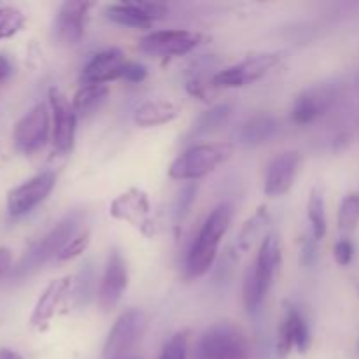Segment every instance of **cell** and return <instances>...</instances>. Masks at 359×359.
<instances>
[{
    "mask_svg": "<svg viewBox=\"0 0 359 359\" xmlns=\"http://www.w3.org/2000/svg\"><path fill=\"white\" fill-rule=\"evenodd\" d=\"M231 219L233 205L230 202L219 203L210 210L186 258V272L189 277H202L209 272L217 256L221 238L226 235Z\"/></svg>",
    "mask_w": 359,
    "mask_h": 359,
    "instance_id": "obj_1",
    "label": "cell"
},
{
    "mask_svg": "<svg viewBox=\"0 0 359 359\" xmlns=\"http://www.w3.org/2000/svg\"><path fill=\"white\" fill-rule=\"evenodd\" d=\"M280 241L277 235L269 233L262 241L258 249V256L251 269L245 272L244 286H242V298L249 312L259 311L265 302L270 287H272L276 273L280 265Z\"/></svg>",
    "mask_w": 359,
    "mask_h": 359,
    "instance_id": "obj_2",
    "label": "cell"
},
{
    "mask_svg": "<svg viewBox=\"0 0 359 359\" xmlns=\"http://www.w3.org/2000/svg\"><path fill=\"white\" fill-rule=\"evenodd\" d=\"M81 221H83L81 210H72V212L67 214L44 237L39 238L35 244H32V248L25 252L20 263L13 269L11 277L13 279H23V277L30 276L35 270L41 269L42 265H46L53 256H58L60 251L77 235Z\"/></svg>",
    "mask_w": 359,
    "mask_h": 359,
    "instance_id": "obj_3",
    "label": "cell"
},
{
    "mask_svg": "<svg viewBox=\"0 0 359 359\" xmlns=\"http://www.w3.org/2000/svg\"><path fill=\"white\" fill-rule=\"evenodd\" d=\"M233 154V146L228 142H205L189 147L175 158L168 167V175L175 181H196L226 163Z\"/></svg>",
    "mask_w": 359,
    "mask_h": 359,
    "instance_id": "obj_4",
    "label": "cell"
},
{
    "mask_svg": "<svg viewBox=\"0 0 359 359\" xmlns=\"http://www.w3.org/2000/svg\"><path fill=\"white\" fill-rule=\"evenodd\" d=\"M196 359H251V346L238 326L217 323L200 339Z\"/></svg>",
    "mask_w": 359,
    "mask_h": 359,
    "instance_id": "obj_5",
    "label": "cell"
},
{
    "mask_svg": "<svg viewBox=\"0 0 359 359\" xmlns=\"http://www.w3.org/2000/svg\"><path fill=\"white\" fill-rule=\"evenodd\" d=\"M147 328V318L139 309L125 311L109 332L104 346V358L116 359L132 356V351L139 346Z\"/></svg>",
    "mask_w": 359,
    "mask_h": 359,
    "instance_id": "obj_6",
    "label": "cell"
},
{
    "mask_svg": "<svg viewBox=\"0 0 359 359\" xmlns=\"http://www.w3.org/2000/svg\"><path fill=\"white\" fill-rule=\"evenodd\" d=\"M280 62L279 53H259L242 60L237 65L226 67L214 74L212 86L216 88H242L265 77Z\"/></svg>",
    "mask_w": 359,
    "mask_h": 359,
    "instance_id": "obj_7",
    "label": "cell"
},
{
    "mask_svg": "<svg viewBox=\"0 0 359 359\" xmlns=\"http://www.w3.org/2000/svg\"><path fill=\"white\" fill-rule=\"evenodd\" d=\"M56 184V174L51 170L41 172L23 184L7 193V214L11 217H23L41 205Z\"/></svg>",
    "mask_w": 359,
    "mask_h": 359,
    "instance_id": "obj_8",
    "label": "cell"
},
{
    "mask_svg": "<svg viewBox=\"0 0 359 359\" xmlns=\"http://www.w3.org/2000/svg\"><path fill=\"white\" fill-rule=\"evenodd\" d=\"M49 128H51V119H49L48 105L37 104L14 126V146L23 154L37 153L48 142Z\"/></svg>",
    "mask_w": 359,
    "mask_h": 359,
    "instance_id": "obj_9",
    "label": "cell"
},
{
    "mask_svg": "<svg viewBox=\"0 0 359 359\" xmlns=\"http://www.w3.org/2000/svg\"><path fill=\"white\" fill-rule=\"evenodd\" d=\"M339 90L333 83H321L302 91L291 107V119L297 125H311L335 105Z\"/></svg>",
    "mask_w": 359,
    "mask_h": 359,
    "instance_id": "obj_10",
    "label": "cell"
},
{
    "mask_svg": "<svg viewBox=\"0 0 359 359\" xmlns=\"http://www.w3.org/2000/svg\"><path fill=\"white\" fill-rule=\"evenodd\" d=\"M49 107L53 114V146L58 154H67L72 151L76 140L77 114L69 98L58 90H49Z\"/></svg>",
    "mask_w": 359,
    "mask_h": 359,
    "instance_id": "obj_11",
    "label": "cell"
},
{
    "mask_svg": "<svg viewBox=\"0 0 359 359\" xmlns=\"http://www.w3.org/2000/svg\"><path fill=\"white\" fill-rule=\"evenodd\" d=\"M203 42V35L191 30H158L140 41L144 53L158 56H182Z\"/></svg>",
    "mask_w": 359,
    "mask_h": 359,
    "instance_id": "obj_12",
    "label": "cell"
},
{
    "mask_svg": "<svg viewBox=\"0 0 359 359\" xmlns=\"http://www.w3.org/2000/svg\"><path fill=\"white\" fill-rule=\"evenodd\" d=\"M167 6L158 2H119L105 7V18L121 27L144 30L167 16Z\"/></svg>",
    "mask_w": 359,
    "mask_h": 359,
    "instance_id": "obj_13",
    "label": "cell"
},
{
    "mask_svg": "<svg viewBox=\"0 0 359 359\" xmlns=\"http://www.w3.org/2000/svg\"><path fill=\"white\" fill-rule=\"evenodd\" d=\"M109 212H111L112 217L119 221H126L142 233H153L151 231V228H153V223H151V202L149 196L142 189L130 188L128 191L116 196L112 200L111 207H109Z\"/></svg>",
    "mask_w": 359,
    "mask_h": 359,
    "instance_id": "obj_14",
    "label": "cell"
},
{
    "mask_svg": "<svg viewBox=\"0 0 359 359\" xmlns=\"http://www.w3.org/2000/svg\"><path fill=\"white\" fill-rule=\"evenodd\" d=\"M311 346V330L307 321L294 305L286 304L284 316L277 330V356L287 358L293 349L304 354Z\"/></svg>",
    "mask_w": 359,
    "mask_h": 359,
    "instance_id": "obj_15",
    "label": "cell"
},
{
    "mask_svg": "<svg viewBox=\"0 0 359 359\" xmlns=\"http://www.w3.org/2000/svg\"><path fill=\"white\" fill-rule=\"evenodd\" d=\"M128 286V266L118 249H112L105 265L104 277L98 287V305L104 312H111L121 300Z\"/></svg>",
    "mask_w": 359,
    "mask_h": 359,
    "instance_id": "obj_16",
    "label": "cell"
},
{
    "mask_svg": "<svg viewBox=\"0 0 359 359\" xmlns=\"http://www.w3.org/2000/svg\"><path fill=\"white\" fill-rule=\"evenodd\" d=\"M93 7L91 2H81V0H70L63 2L56 13L55 20V37L60 44L74 46L83 39L84 28H86L90 9Z\"/></svg>",
    "mask_w": 359,
    "mask_h": 359,
    "instance_id": "obj_17",
    "label": "cell"
},
{
    "mask_svg": "<svg viewBox=\"0 0 359 359\" xmlns=\"http://www.w3.org/2000/svg\"><path fill=\"white\" fill-rule=\"evenodd\" d=\"M302 156L298 151H284L277 154L266 167L263 191L266 196H280L291 189L298 175Z\"/></svg>",
    "mask_w": 359,
    "mask_h": 359,
    "instance_id": "obj_18",
    "label": "cell"
},
{
    "mask_svg": "<svg viewBox=\"0 0 359 359\" xmlns=\"http://www.w3.org/2000/svg\"><path fill=\"white\" fill-rule=\"evenodd\" d=\"M126 65H128V60L119 49H105V51L97 53L86 63L81 74V81L84 84H107L111 81L123 79Z\"/></svg>",
    "mask_w": 359,
    "mask_h": 359,
    "instance_id": "obj_19",
    "label": "cell"
},
{
    "mask_svg": "<svg viewBox=\"0 0 359 359\" xmlns=\"http://www.w3.org/2000/svg\"><path fill=\"white\" fill-rule=\"evenodd\" d=\"M70 286H72V279L70 277H60V279L51 280V283L46 286V290L42 291V294L39 297L37 304H35L34 311L30 316V326L37 332H46L51 325L53 318L58 312L60 305L65 300V297L69 294Z\"/></svg>",
    "mask_w": 359,
    "mask_h": 359,
    "instance_id": "obj_20",
    "label": "cell"
},
{
    "mask_svg": "<svg viewBox=\"0 0 359 359\" xmlns=\"http://www.w3.org/2000/svg\"><path fill=\"white\" fill-rule=\"evenodd\" d=\"M280 123L272 114H258L248 119L238 130V142L245 147H256L270 142L279 133Z\"/></svg>",
    "mask_w": 359,
    "mask_h": 359,
    "instance_id": "obj_21",
    "label": "cell"
},
{
    "mask_svg": "<svg viewBox=\"0 0 359 359\" xmlns=\"http://www.w3.org/2000/svg\"><path fill=\"white\" fill-rule=\"evenodd\" d=\"M179 116V107L168 100H149L135 111L133 121L139 126H158L174 121Z\"/></svg>",
    "mask_w": 359,
    "mask_h": 359,
    "instance_id": "obj_22",
    "label": "cell"
},
{
    "mask_svg": "<svg viewBox=\"0 0 359 359\" xmlns=\"http://www.w3.org/2000/svg\"><path fill=\"white\" fill-rule=\"evenodd\" d=\"M109 97V86L107 84H84L77 90L74 95V111L81 118H88V116L95 114L102 105L105 104Z\"/></svg>",
    "mask_w": 359,
    "mask_h": 359,
    "instance_id": "obj_23",
    "label": "cell"
},
{
    "mask_svg": "<svg viewBox=\"0 0 359 359\" xmlns=\"http://www.w3.org/2000/svg\"><path fill=\"white\" fill-rule=\"evenodd\" d=\"M269 224H270L269 209H266V207H259V209L256 210V212L244 223V228L241 230V233H238L237 237V242H235V248H237L241 252L249 251V248H251V245L255 244L263 233H265Z\"/></svg>",
    "mask_w": 359,
    "mask_h": 359,
    "instance_id": "obj_24",
    "label": "cell"
},
{
    "mask_svg": "<svg viewBox=\"0 0 359 359\" xmlns=\"http://www.w3.org/2000/svg\"><path fill=\"white\" fill-rule=\"evenodd\" d=\"M307 216L309 223L312 228V237L316 242L323 241L326 237V230H328V223H326V207H325V196L319 188H312L311 196H309L307 203Z\"/></svg>",
    "mask_w": 359,
    "mask_h": 359,
    "instance_id": "obj_25",
    "label": "cell"
},
{
    "mask_svg": "<svg viewBox=\"0 0 359 359\" xmlns=\"http://www.w3.org/2000/svg\"><path fill=\"white\" fill-rule=\"evenodd\" d=\"M231 116V105L228 104H219L210 107L209 111L202 112V114L196 118L195 125H193V133L196 137L207 135V133H212L216 130H219L224 123L230 119Z\"/></svg>",
    "mask_w": 359,
    "mask_h": 359,
    "instance_id": "obj_26",
    "label": "cell"
},
{
    "mask_svg": "<svg viewBox=\"0 0 359 359\" xmlns=\"http://www.w3.org/2000/svg\"><path fill=\"white\" fill-rule=\"evenodd\" d=\"M359 224V193L351 191L344 196L339 207V230L353 233Z\"/></svg>",
    "mask_w": 359,
    "mask_h": 359,
    "instance_id": "obj_27",
    "label": "cell"
},
{
    "mask_svg": "<svg viewBox=\"0 0 359 359\" xmlns=\"http://www.w3.org/2000/svg\"><path fill=\"white\" fill-rule=\"evenodd\" d=\"M25 14L13 6H0V41L16 35L25 27Z\"/></svg>",
    "mask_w": 359,
    "mask_h": 359,
    "instance_id": "obj_28",
    "label": "cell"
},
{
    "mask_svg": "<svg viewBox=\"0 0 359 359\" xmlns=\"http://www.w3.org/2000/svg\"><path fill=\"white\" fill-rule=\"evenodd\" d=\"M188 332L175 333L161 351L160 359H188Z\"/></svg>",
    "mask_w": 359,
    "mask_h": 359,
    "instance_id": "obj_29",
    "label": "cell"
},
{
    "mask_svg": "<svg viewBox=\"0 0 359 359\" xmlns=\"http://www.w3.org/2000/svg\"><path fill=\"white\" fill-rule=\"evenodd\" d=\"M90 241H91L90 230L79 231V233H77L76 237H74L72 241H70L69 244L60 251V255L56 256V258H58L60 262H69V259L77 258V256H81L84 251H86L88 245H90Z\"/></svg>",
    "mask_w": 359,
    "mask_h": 359,
    "instance_id": "obj_30",
    "label": "cell"
},
{
    "mask_svg": "<svg viewBox=\"0 0 359 359\" xmlns=\"http://www.w3.org/2000/svg\"><path fill=\"white\" fill-rule=\"evenodd\" d=\"M196 191H198V186L189 184V186H186L181 193H179V198H177V202H175V209H174L175 219L177 221L184 219V216L189 212L193 202H195Z\"/></svg>",
    "mask_w": 359,
    "mask_h": 359,
    "instance_id": "obj_31",
    "label": "cell"
},
{
    "mask_svg": "<svg viewBox=\"0 0 359 359\" xmlns=\"http://www.w3.org/2000/svg\"><path fill=\"white\" fill-rule=\"evenodd\" d=\"M333 256H335V262L340 266H347L354 258V244L349 238H342L333 248Z\"/></svg>",
    "mask_w": 359,
    "mask_h": 359,
    "instance_id": "obj_32",
    "label": "cell"
},
{
    "mask_svg": "<svg viewBox=\"0 0 359 359\" xmlns=\"http://www.w3.org/2000/svg\"><path fill=\"white\" fill-rule=\"evenodd\" d=\"M93 284V272H91V266L86 265V269L83 270V279L79 280V284H77V290H76V294H74V298L77 300V304H86L88 298L91 297L90 294V286Z\"/></svg>",
    "mask_w": 359,
    "mask_h": 359,
    "instance_id": "obj_33",
    "label": "cell"
},
{
    "mask_svg": "<svg viewBox=\"0 0 359 359\" xmlns=\"http://www.w3.org/2000/svg\"><path fill=\"white\" fill-rule=\"evenodd\" d=\"M147 77V69L144 65H140V63H135V62H128V65H126L125 69V76H123V79L128 81V83H142L144 79Z\"/></svg>",
    "mask_w": 359,
    "mask_h": 359,
    "instance_id": "obj_34",
    "label": "cell"
},
{
    "mask_svg": "<svg viewBox=\"0 0 359 359\" xmlns=\"http://www.w3.org/2000/svg\"><path fill=\"white\" fill-rule=\"evenodd\" d=\"M13 266V252L7 248H0V279L6 276Z\"/></svg>",
    "mask_w": 359,
    "mask_h": 359,
    "instance_id": "obj_35",
    "label": "cell"
},
{
    "mask_svg": "<svg viewBox=\"0 0 359 359\" xmlns=\"http://www.w3.org/2000/svg\"><path fill=\"white\" fill-rule=\"evenodd\" d=\"M11 74H13V63L6 55L0 53V84L9 79Z\"/></svg>",
    "mask_w": 359,
    "mask_h": 359,
    "instance_id": "obj_36",
    "label": "cell"
},
{
    "mask_svg": "<svg viewBox=\"0 0 359 359\" xmlns=\"http://www.w3.org/2000/svg\"><path fill=\"white\" fill-rule=\"evenodd\" d=\"M304 258L307 265H311L316 258V248H314V242H307L304 248Z\"/></svg>",
    "mask_w": 359,
    "mask_h": 359,
    "instance_id": "obj_37",
    "label": "cell"
},
{
    "mask_svg": "<svg viewBox=\"0 0 359 359\" xmlns=\"http://www.w3.org/2000/svg\"><path fill=\"white\" fill-rule=\"evenodd\" d=\"M0 359H23V358L13 349H0Z\"/></svg>",
    "mask_w": 359,
    "mask_h": 359,
    "instance_id": "obj_38",
    "label": "cell"
},
{
    "mask_svg": "<svg viewBox=\"0 0 359 359\" xmlns=\"http://www.w3.org/2000/svg\"><path fill=\"white\" fill-rule=\"evenodd\" d=\"M116 359H142V358H139V356H125V358H116Z\"/></svg>",
    "mask_w": 359,
    "mask_h": 359,
    "instance_id": "obj_39",
    "label": "cell"
}]
</instances>
